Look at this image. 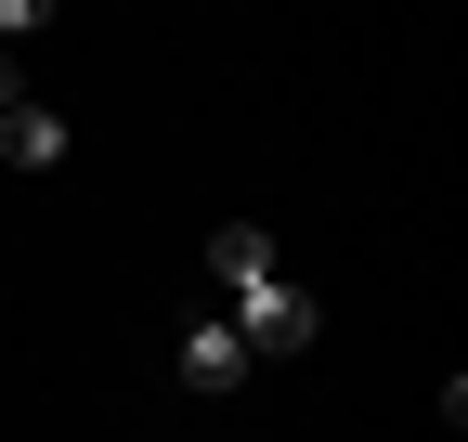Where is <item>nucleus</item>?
Returning a JSON list of instances; mask_svg holds the SVG:
<instances>
[{
    "mask_svg": "<svg viewBox=\"0 0 468 442\" xmlns=\"http://www.w3.org/2000/svg\"><path fill=\"white\" fill-rule=\"evenodd\" d=\"M234 312V339H248V364H273V352H313V287H286V273H273V287H248V300H221Z\"/></svg>",
    "mask_w": 468,
    "mask_h": 442,
    "instance_id": "obj_1",
    "label": "nucleus"
},
{
    "mask_svg": "<svg viewBox=\"0 0 468 442\" xmlns=\"http://www.w3.org/2000/svg\"><path fill=\"white\" fill-rule=\"evenodd\" d=\"M0 156H14V170H66V156H79V143H66V118H52V104H39L14 66H0Z\"/></svg>",
    "mask_w": 468,
    "mask_h": 442,
    "instance_id": "obj_2",
    "label": "nucleus"
},
{
    "mask_svg": "<svg viewBox=\"0 0 468 442\" xmlns=\"http://www.w3.org/2000/svg\"><path fill=\"white\" fill-rule=\"evenodd\" d=\"M248 377V339H234V312H196L183 325V391H234Z\"/></svg>",
    "mask_w": 468,
    "mask_h": 442,
    "instance_id": "obj_3",
    "label": "nucleus"
},
{
    "mask_svg": "<svg viewBox=\"0 0 468 442\" xmlns=\"http://www.w3.org/2000/svg\"><path fill=\"white\" fill-rule=\"evenodd\" d=\"M208 273H221V300H248V287H273V235H261V221H221V235H208Z\"/></svg>",
    "mask_w": 468,
    "mask_h": 442,
    "instance_id": "obj_4",
    "label": "nucleus"
}]
</instances>
